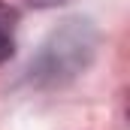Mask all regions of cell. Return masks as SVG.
Listing matches in <instances>:
<instances>
[{
	"instance_id": "obj_3",
	"label": "cell",
	"mask_w": 130,
	"mask_h": 130,
	"mask_svg": "<svg viewBox=\"0 0 130 130\" xmlns=\"http://www.w3.org/2000/svg\"><path fill=\"white\" fill-rule=\"evenodd\" d=\"M27 6H33V9H52V6H61V3H67V0H24Z\"/></svg>"
},
{
	"instance_id": "obj_1",
	"label": "cell",
	"mask_w": 130,
	"mask_h": 130,
	"mask_svg": "<svg viewBox=\"0 0 130 130\" xmlns=\"http://www.w3.org/2000/svg\"><path fill=\"white\" fill-rule=\"evenodd\" d=\"M100 33L91 18H67L45 36L24 73V82L36 91H55L76 82L97 58Z\"/></svg>"
},
{
	"instance_id": "obj_2",
	"label": "cell",
	"mask_w": 130,
	"mask_h": 130,
	"mask_svg": "<svg viewBox=\"0 0 130 130\" xmlns=\"http://www.w3.org/2000/svg\"><path fill=\"white\" fill-rule=\"evenodd\" d=\"M15 27H18V12L0 0V64H6L15 55Z\"/></svg>"
}]
</instances>
